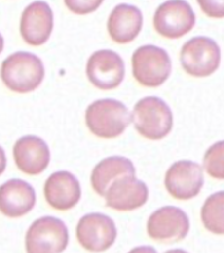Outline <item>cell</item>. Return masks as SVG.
I'll return each mask as SVG.
<instances>
[{
	"instance_id": "obj_15",
	"label": "cell",
	"mask_w": 224,
	"mask_h": 253,
	"mask_svg": "<svg viewBox=\"0 0 224 253\" xmlns=\"http://www.w3.org/2000/svg\"><path fill=\"white\" fill-rule=\"evenodd\" d=\"M13 158L22 172L36 176L48 167L50 151L43 139L29 135L17 140L13 146Z\"/></svg>"
},
{
	"instance_id": "obj_10",
	"label": "cell",
	"mask_w": 224,
	"mask_h": 253,
	"mask_svg": "<svg viewBox=\"0 0 224 253\" xmlns=\"http://www.w3.org/2000/svg\"><path fill=\"white\" fill-rule=\"evenodd\" d=\"M86 76L100 90H114L124 80V61L112 50L96 51L87 61Z\"/></svg>"
},
{
	"instance_id": "obj_14",
	"label": "cell",
	"mask_w": 224,
	"mask_h": 253,
	"mask_svg": "<svg viewBox=\"0 0 224 253\" xmlns=\"http://www.w3.org/2000/svg\"><path fill=\"white\" fill-rule=\"evenodd\" d=\"M80 182L69 171L53 172L44 184L46 203L59 211L72 209L81 199Z\"/></svg>"
},
{
	"instance_id": "obj_21",
	"label": "cell",
	"mask_w": 224,
	"mask_h": 253,
	"mask_svg": "<svg viewBox=\"0 0 224 253\" xmlns=\"http://www.w3.org/2000/svg\"><path fill=\"white\" fill-rule=\"evenodd\" d=\"M103 1L104 0H64V3L75 15H88L99 9Z\"/></svg>"
},
{
	"instance_id": "obj_2",
	"label": "cell",
	"mask_w": 224,
	"mask_h": 253,
	"mask_svg": "<svg viewBox=\"0 0 224 253\" xmlns=\"http://www.w3.org/2000/svg\"><path fill=\"white\" fill-rule=\"evenodd\" d=\"M44 78V67L37 55L16 52L1 64V80L9 90L29 93L38 88Z\"/></svg>"
},
{
	"instance_id": "obj_19",
	"label": "cell",
	"mask_w": 224,
	"mask_h": 253,
	"mask_svg": "<svg viewBox=\"0 0 224 253\" xmlns=\"http://www.w3.org/2000/svg\"><path fill=\"white\" fill-rule=\"evenodd\" d=\"M201 220L210 232L224 234V191L213 194L204 201Z\"/></svg>"
},
{
	"instance_id": "obj_6",
	"label": "cell",
	"mask_w": 224,
	"mask_h": 253,
	"mask_svg": "<svg viewBox=\"0 0 224 253\" xmlns=\"http://www.w3.org/2000/svg\"><path fill=\"white\" fill-rule=\"evenodd\" d=\"M69 232L62 220L42 217L31 224L26 234V249L30 253H59L67 249Z\"/></svg>"
},
{
	"instance_id": "obj_20",
	"label": "cell",
	"mask_w": 224,
	"mask_h": 253,
	"mask_svg": "<svg viewBox=\"0 0 224 253\" xmlns=\"http://www.w3.org/2000/svg\"><path fill=\"white\" fill-rule=\"evenodd\" d=\"M203 166L209 176L224 179V140L213 144L205 153Z\"/></svg>"
},
{
	"instance_id": "obj_13",
	"label": "cell",
	"mask_w": 224,
	"mask_h": 253,
	"mask_svg": "<svg viewBox=\"0 0 224 253\" xmlns=\"http://www.w3.org/2000/svg\"><path fill=\"white\" fill-rule=\"evenodd\" d=\"M104 197L107 207L117 211H132L146 204L148 188L135 176H124L111 185Z\"/></svg>"
},
{
	"instance_id": "obj_1",
	"label": "cell",
	"mask_w": 224,
	"mask_h": 253,
	"mask_svg": "<svg viewBox=\"0 0 224 253\" xmlns=\"http://www.w3.org/2000/svg\"><path fill=\"white\" fill-rule=\"evenodd\" d=\"M132 114L122 102L104 98L93 102L85 112L88 129L97 137L116 138L127 128Z\"/></svg>"
},
{
	"instance_id": "obj_22",
	"label": "cell",
	"mask_w": 224,
	"mask_h": 253,
	"mask_svg": "<svg viewBox=\"0 0 224 253\" xmlns=\"http://www.w3.org/2000/svg\"><path fill=\"white\" fill-rule=\"evenodd\" d=\"M201 10L210 18H224V0H197Z\"/></svg>"
},
{
	"instance_id": "obj_4",
	"label": "cell",
	"mask_w": 224,
	"mask_h": 253,
	"mask_svg": "<svg viewBox=\"0 0 224 253\" xmlns=\"http://www.w3.org/2000/svg\"><path fill=\"white\" fill-rule=\"evenodd\" d=\"M133 76L143 86L158 87L171 73V60L159 46L146 44L135 51L132 57Z\"/></svg>"
},
{
	"instance_id": "obj_16",
	"label": "cell",
	"mask_w": 224,
	"mask_h": 253,
	"mask_svg": "<svg viewBox=\"0 0 224 253\" xmlns=\"http://www.w3.org/2000/svg\"><path fill=\"white\" fill-rule=\"evenodd\" d=\"M143 27V13L137 7L120 3L111 12L107 31L111 39L118 44L134 41Z\"/></svg>"
},
{
	"instance_id": "obj_8",
	"label": "cell",
	"mask_w": 224,
	"mask_h": 253,
	"mask_svg": "<svg viewBox=\"0 0 224 253\" xmlns=\"http://www.w3.org/2000/svg\"><path fill=\"white\" fill-rule=\"evenodd\" d=\"M117 230L109 215L93 212L80 219L76 227V238L84 249L91 252H102L115 242Z\"/></svg>"
},
{
	"instance_id": "obj_17",
	"label": "cell",
	"mask_w": 224,
	"mask_h": 253,
	"mask_svg": "<svg viewBox=\"0 0 224 253\" xmlns=\"http://www.w3.org/2000/svg\"><path fill=\"white\" fill-rule=\"evenodd\" d=\"M35 189L21 179H11L0 188V209L2 214L10 218H19L35 207Z\"/></svg>"
},
{
	"instance_id": "obj_7",
	"label": "cell",
	"mask_w": 224,
	"mask_h": 253,
	"mask_svg": "<svg viewBox=\"0 0 224 253\" xmlns=\"http://www.w3.org/2000/svg\"><path fill=\"white\" fill-rule=\"evenodd\" d=\"M195 15L185 0H168L157 8L153 28L167 39H179L193 29Z\"/></svg>"
},
{
	"instance_id": "obj_3",
	"label": "cell",
	"mask_w": 224,
	"mask_h": 253,
	"mask_svg": "<svg viewBox=\"0 0 224 253\" xmlns=\"http://www.w3.org/2000/svg\"><path fill=\"white\" fill-rule=\"evenodd\" d=\"M132 121L143 137L159 140L171 132L174 117L170 107L156 96L139 100L134 106Z\"/></svg>"
},
{
	"instance_id": "obj_11",
	"label": "cell",
	"mask_w": 224,
	"mask_h": 253,
	"mask_svg": "<svg viewBox=\"0 0 224 253\" xmlns=\"http://www.w3.org/2000/svg\"><path fill=\"white\" fill-rule=\"evenodd\" d=\"M165 186L174 198L189 200L194 198L203 186V171L197 163L179 161L166 172Z\"/></svg>"
},
{
	"instance_id": "obj_12",
	"label": "cell",
	"mask_w": 224,
	"mask_h": 253,
	"mask_svg": "<svg viewBox=\"0 0 224 253\" xmlns=\"http://www.w3.org/2000/svg\"><path fill=\"white\" fill-rule=\"evenodd\" d=\"M53 29V12L44 1H35L23 10L20 34L26 43L38 46L44 44Z\"/></svg>"
},
{
	"instance_id": "obj_5",
	"label": "cell",
	"mask_w": 224,
	"mask_h": 253,
	"mask_svg": "<svg viewBox=\"0 0 224 253\" xmlns=\"http://www.w3.org/2000/svg\"><path fill=\"white\" fill-rule=\"evenodd\" d=\"M221 61V51L216 41L207 37H195L184 44L180 62L185 71L195 78L211 76Z\"/></svg>"
},
{
	"instance_id": "obj_9",
	"label": "cell",
	"mask_w": 224,
	"mask_h": 253,
	"mask_svg": "<svg viewBox=\"0 0 224 253\" xmlns=\"http://www.w3.org/2000/svg\"><path fill=\"white\" fill-rule=\"evenodd\" d=\"M190 229L188 215L180 208L162 207L148 219L147 233L155 241L171 243L178 242L187 237Z\"/></svg>"
},
{
	"instance_id": "obj_18",
	"label": "cell",
	"mask_w": 224,
	"mask_h": 253,
	"mask_svg": "<svg viewBox=\"0 0 224 253\" xmlns=\"http://www.w3.org/2000/svg\"><path fill=\"white\" fill-rule=\"evenodd\" d=\"M133 163L126 157L113 156L101 161L92 171L91 184L95 193L105 196L113 182L124 176H135Z\"/></svg>"
}]
</instances>
